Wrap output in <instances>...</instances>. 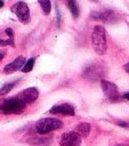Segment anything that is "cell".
<instances>
[{
    "label": "cell",
    "mask_w": 129,
    "mask_h": 146,
    "mask_svg": "<svg viewBox=\"0 0 129 146\" xmlns=\"http://www.w3.org/2000/svg\"><path fill=\"white\" fill-rule=\"evenodd\" d=\"M91 43L98 55H104L107 49L105 29L102 25H96L91 33Z\"/></svg>",
    "instance_id": "obj_1"
},
{
    "label": "cell",
    "mask_w": 129,
    "mask_h": 146,
    "mask_svg": "<svg viewBox=\"0 0 129 146\" xmlns=\"http://www.w3.org/2000/svg\"><path fill=\"white\" fill-rule=\"evenodd\" d=\"M26 107V104L23 103L18 97L6 99L0 105V113L9 115V114H19Z\"/></svg>",
    "instance_id": "obj_2"
},
{
    "label": "cell",
    "mask_w": 129,
    "mask_h": 146,
    "mask_svg": "<svg viewBox=\"0 0 129 146\" xmlns=\"http://www.w3.org/2000/svg\"><path fill=\"white\" fill-rule=\"evenodd\" d=\"M63 127V122L55 117H43L39 120L35 124V130L39 135H46L53 130L59 129Z\"/></svg>",
    "instance_id": "obj_3"
},
{
    "label": "cell",
    "mask_w": 129,
    "mask_h": 146,
    "mask_svg": "<svg viewBox=\"0 0 129 146\" xmlns=\"http://www.w3.org/2000/svg\"><path fill=\"white\" fill-rule=\"evenodd\" d=\"M82 75L88 80H99L104 75V67L99 63H92L83 70Z\"/></svg>",
    "instance_id": "obj_4"
},
{
    "label": "cell",
    "mask_w": 129,
    "mask_h": 146,
    "mask_svg": "<svg viewBox=\"0 0 129 146\" xmlns=\"http://www.w3.org/2000/svg\"><path fill=\"white\" fill-rule=\"evenodd\" d=\"M11 11L17 16V18L24 23L27 24L30 22V9L24 1H18L11 7Z\"/></svg>",
    "instance_id": "obj_5"
},
{
    "label": "cell",
    "mask_w": 129,
    "mask_h": 146,
    "mask_svg": "<svg viewBox=\"0 0 129 146\" xmlns=\"http://www.w3.org/2000/svg\"><path fill=\"white\" fill-rule=\"evenodd\" d=\"M100 84H102V89H103L105 96L111 102H118L120 99L121 96L119 94L118 87L113 82H110V81H106V80H102L100 81Z\"/></svg>",
    "instance_id": "obj_6"
},
{
    "label": "cell",
    "mask_w": 129,
    "mask_h": 146,
    "mask_svg": "<svg viewBox=\"0 0 129 146\" xmlns=\"http://www.w3.org/2000/svg\"><path fill=\"white\" fill-rule=\"evenodd\" d=\"M91 18L102 21L105 23H114L119 19V15L113 10H102V11L91 13Z\"/></svg>",
    "instance_id": "obj_7"
},
{
    "label": "cell",
    "mask_w": 129,
    "mask_h": 146,
    "mask_svg": "<svg viewBox=\"0 0 129 146\" xmlns=\"http://www.w3.org/2000/svg\"><path fill=\"white\" fill-rule=\"evenodd\" d=\"M80 144H81V137L75 131H68L64 133L59 141L61 146H80Z\"/></svg>",
    "instance_id": "obj_8"
},
{
    "label": "cell",
    "mask_w": 129,
    "mask_h": 146,
    "mask_svg": "<svg viewBox=\"0 0 129 146\" xmlns=\"http://www.w3.org/2000/svg\"><path fill=\"white\" fill-rule=\"evenodd\" d=\"M23 103L25 104H31L33 102L37 100V98L39 97V91L37 88H27L25 90H23L18 96H17Z\"/></svg>",
    "instance_id": "obj_9"
},
{
    "label": "cell",
    "mask_w": 129,
    "mask_h": 146,
    "mask_svg": "<svg viewBox=\"0 0 129 146\" xmlns=\"http://www.w3.org/2000/svg\"><path fill=\"white\" fill-rule=\"evenodd\" d=\"M50 113L53 114H62V115H74V107L71 104H61V105H55L49 110Z\"/></svg>",
    "instance_id": "obj_10"
},
{
    "label": "cell",
    "mask_w": 129,
    "mask_h": 146,
    "mask_svg": "<svg viewBox=\"0 0 129 146\" xmlns=\"http://www.w3.org/2000/svg\"><path fill=\"white\" fill-rule=\"evenodd\" d=\"M24 63H25L24 57H23V56H18L15 60H13L11 63H9L8 65L5 66V68H3V73H6V74H10V73H14V72H16V71H18V70H22Z\"/></svg>",
    "instance_id": "obj_11"
},
{
    "label": "cell",
    "mask_w": 129,
    "mask_h": 146,
    "mask_svg": "<svg viewBox=\"0 0 129 146\" xmlns=\"http://www.w3.org/2000/svg\"><path fill=\"white\" fill-rule=\"evenodd\" d=\"M75 132L80 136V137H87L90 132V124L87 122H81L76 125L75 128Z\"/></svg>",
    "instance_id": "obj_12"
},
{
    "label": "cell",
    "mask_w": 129,
    "mask_h": 146,
    "mask_svg": "<svg viewBox=\"0 0 129 146\" xmlns=\"http://www.w3.org/2000/svg\"><path fill=\"white\" fill-rule=\"evenodd\" d=\"M27 143L38 146H47L49 144V139L46 137H31L27 139Z\"/></svg>",
    "instance_id": "obj_13"
},
{
    "label": "cell",
    "mask_w": 129,
    "mask_h": 146,
    "mask_svg": "<svg viewBox=\"0 0 129 146\" xmlns=\"http://www.w3.org/2000/svg\"><path fill=\"white\" fill-rule=\"evenodd\" d=\"M67 7H68L73 18H78L80 10H79V6H78L76 0H67Z\"/></svg>",
    "instance_id": "obj_14"
},
{
    "label": "cell",
    "mask_w": 129,
    "mask_h": 146,
    "mask_svg": "<svg viewBox=\"0 0 129 146\" xmlns=\"http://www.w3.org/2000/svg\"><path fill=\"white\" fill-rule=\"evenodd\" d=\"M38 2H39V5H40L42 11H43L46 15H48V14L50 13V10H51L50 0H38Z\"/></svg>",
    "instance_id": "obj_15"
},
{
    "label": "cell",
    "mask_w": 129,
    "mask_h": 146,
    "mask_svg": "<svg viewBox=\"0 0 129 146\" xmlns=\"http://www.w3.org/2000/svg\"><path fill=\"white\" fill-rule=\"evenodd\" d=\"M34 63H35V58H34V57H31L30 59H27V62L24 63V65H23V67H22V72L27 73V72L32 71V68H33V66H34Z\"/></svg>",
    "instance_id": "obj_16"
},
{
    "label": "cell",
    "mask_w": 129,
    "mask_h": 146,
    "mask_svg": "<svg viewBox=\"0 0 129 146\" xmlns=\"http://www.w3.org/2000/svg\"><path fill=\"white\" fill-rule=\"evenodd\" d=\"M15 86V82H9V83H6L3 84L1 88H0V96H3V95H7Z\"/></svg>",
    "instance_id": "obj_17"
},
{
    "label": "cell",
    "mask_w": 129,
    "mask_h": 146,
    "mask_svg": "<svg viewBox=\"0 0 129 146\" xmlns=\"http://www.w3.org/2000/svg\"><path fill=\"white\" fill-rule=\"evenodd\" d=\"M0 46L3 47V46H15L14 44V39H7V40H0Z\"/></svg>",
    "instance_id": "obj_18"
},
{
    "label": "cell",
    "mask_w": 129,
    "mask_h": 146,
    "mask_svg": "<svg viewBox=\"0 0 129 146\" xmlns=\"http://www.w3.org/2000/svg\"><path fill=\"white\" fill-rule=\"evenodd\" d=\"M116 124L120 125V127H123V128H129V124L124 121H116Z\"/></svg>",
    "instance_id": "obj_19"
},
{
    "label": "cell",
    "mask_w": 129,
    "mask_h": 146,
    "mask_svg": "<svg viewBox=\"0 0 129 146\" xmlns=\"http://www.w3.org/2000/svg\"><path fill=\"white\" fill-rule=\"evenodd\" d=\"M6 33H7V35L10 39H14V33H13V30L11 29H6Z\"/></svg>",
    "instance_id": "obj_20"
},
{
    "label": "cell",
    "mask_w": 129,
    "mask_h": 146,
    "mask_svg": "<svg viewBox=\"0 0 129 146\" xmlns=\"http://www.w3.org/2000/svg\"><path fill=\"white\" fill-rule=\"evenodd\" d=\"M6 56V50H0V62L2 60V58Z\"/></svg>",
    "instance_id": "obj_21"
},
{
    "label": "cell",
    "mask_w": 129,
    "mask_h": 146,
    "mask_svg": "<svg viewBox=\"0 0 129 146\" xmlns=\"http://www.w3.org/2000/svg\"><path fill=\"white\" fill-rule=\"evenodd\" d=\"M124 99H128L129 100V92H126V94H123V96H122Z\"/></svg>",
    "instance_id": "obj_22"
},
{
    "label": "cell",
    "mask_w": 129,
    "mask_h": 146,
    "mask_svg": "<svg viewBox=\"0 0 129 146\" xmlns=\"http://www.w3.org/2000/svg\"><path fill=\"white\" fill-rule=\"evenodd\" d=\"M124 71H126V72H128V73H129V63H127V64H126V65H124Z\"/></svg>",
    "instance_id": "obj_23"
},
{
    "label": "cell",
    "mask_w": 129,
    "mask_h": 146,
    "mask_svg": "<svg viewBox=\"0 0 129 146\" xmlns=\"http://www.w3.org/2000/svg\"><path fill=\"white\" fill-rule=\"evenodd\" d=\"M3 5H5V1H3V0H0V8H2Z\"/></svg>",
    "instance_id": "obj_24"
},
{
    "label": "cell",
    "mask_w": 129,
    "mask_h": 146,
    "mask_svg": "<svg viewBox=\"0 0 129 146\" xmlns=\"http://www.w3.org/2000/svg\"><path fill=\"white\" fill-rule=\"evenodd\" d=\"M115 146H129L128 144H118V145H115Z\"/></svg>",
    "instance_id": "obj_25"
},
{
    "label": "cell",
    "mask_w": 129,
    "mask_h": 146,
    "mask_svg": "<svg viewBox=\"0 0 129 146\" xmlns=\"http://www.w3.org/2000/svg\"><path fill=\"white\" fill-rule=\"evenodd\" d=\"M92 1H97V0H92Z\"/></svg>",
    "instance_id": "obj_26"
}]
</instances>
